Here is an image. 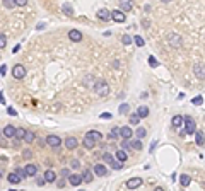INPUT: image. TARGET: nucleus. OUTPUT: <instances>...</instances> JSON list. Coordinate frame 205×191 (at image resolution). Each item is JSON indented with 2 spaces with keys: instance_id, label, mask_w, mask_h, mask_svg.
I'll list each match as a JSON object with an SVG mask.
<instances>
[{
  "instance_id": "58836bf2",
  "label": "nucleus",
  "mask_w": 205,
  "mask_h": 191,
  "mask_svg": "<svg viewBox=\"0 0 205 191\" xmlns=\"http://www.w3.org/2000/svg\"><path fill=\"white\" fill-rule=\"evenodd\" d=\"M5 44H7V38H5V34L2 33L0 34V48H5Z\"/></svg>"
},
{
  "instance_id": "7ed1b4c3",
  "label": "nucleus",
  "mask_w": 205,
  "mask_h": 191,
  "mask_svg": "<svg viewBox=\"0 0 205 191\" xmlns=\"http://www.w3.org/2000/svg\"><path fill=\"white\" fill-rule=\"evenodd\" d=\"M102 159H104V162H108L113 169H121V167H123V164H121L120 161H115L113 155L108 154V152H104V154H102Z\"/></svg>"
},
{
  "instance_id": "0eeeda50",
  "label": "nucleus",
  "mask_w": 205,
  "mask_h": 191,
  "mask_svg": "<svg viewBox=\"0 0 205 191\" xmlns=\"http://www.w3.org/2000/svg\"><path fill=\"white\" fill-rule=\"evenodd\" d=\"M111 19H113L115 22H120L121 24V22L127 21V15L123 14V10H113L111 12Z\"/></svg>"
},
{
  "instance_id": "bb28decb",
  "label": "nucleus",
  "mask_w": 205,
  "mask_h": 191,
  "mask_svg": "<svg viewBox=\"0 0 205 191\" xmlns=\"http://www.w3.org/2000/svg\"><path fill=\"white\" fill-rule=\"evenodd\" d=\"M82 179H84L86 183H91V181L94 179V177H92V173H91L89 169H86V171H84V174H82Z\"/></svg>"
},
{
  "instance_id": "6ab92c4d",
  "label": "nucleus",
  "mask_w": 205,
  "mask_h": 191,
  "mask_svg": "<svg viewBox=\"0 0 205 191\" xmlns=\"http://www.w3.org/2000/svg\"><path fill=\"white\" fill-rule=\"evenodd\" d=\"M171 123H173V126H174V128H179L181 125H185V118L179 116V114H176V116H173Z\"/></svg>"
},
{
  "instance_id": "f257e3e1",
  "label": "nucleus",
  "mask_w": 205,
  "mask_h": 191,
  "mask_svg": "<svg viewBox=\"0 0 205 191\" xmlns=\"http://www.w3.org/2000/svg\"><path fill=\"white\" fill-rule=\"evenodd\" d=\"M94 91H96V94H98V96H108V94H110V85H108L104 80H96Z\"/></svg>"
},
{
  "instance_id": "b1692460",
  "label": "nucleus",
  "mask_w": 205,
  "mask_h": 191,
  "mask_svg": "<svg viewBox=\"0 0 205 191\" xmlns=\"http://www.w3.org/2000/svg\"><path fill=\"white\" fill-rule=\"evenodd\" d=\"M14 173L19 176V179H26V177H27V173H26V169H21V167H15Z\"/></svg>"
},
{
  "instance_id": "4d7b16f0",
  "label": "nucleus",
  "mask_w": 205,
  "mask_h": 191,
  "mask_svg": "<svg viewBox=\"0 0 205 191\" xmlns=\"http://www.w3.org/2000/svg\"><path fill=\"white\" fill-rule=\"evenodd\" d=\"M113 67H115V68H118V67H120V62H118V60H116V62H113Z\"/></svg>"
},
{
  "instance_id": "4c0bfd02",
  "label": "nucleus",
  "mask_w": 205,
  "mask_h": 191,
  "mask_svg": "<svg viewBox=\"0 0 205 191\" xmlns=\"http://www.w3.org/2000/svg\"><path fill=\"white\" fill-rule=\"evenodd\" d=\"M26 133H27V130H24V128H17V138H22L24 140V136H26Z\"/></svg>"
},
{
  "instance_id": "1a4fd4ad",
  "label": "nucleus",
  "mask_w": 205,
  "mask_h": 191,
  "mask_svg": "<svg viewBox=\"0 0 205 191\" xmlns=\"http://www.w3.org/2000/svg\"><path fill=\"white\" fill-rule=\"evenodd\" d=\"M77 145H79V140H77L75 136H69V138L65 140V147L69 148V150H75Z\"/></svg>"
},
{
  "instance_id": "5fc2aeb1",
  "label": "nucleus",
  "mask_w": 205,
  "mask_h": 191,
  "mask_svg": "<svg viewBox=\"0 0 205 191\" xmlns=\"http://www.w3.org/2000/svg\"><path fill=\"white\" fill-rule=\"evenodd\" d=\"M56 186H58V188H63V186H65V181H63V179L56 181Z\"/></svg>"
},
{
  "instance_id": "423d86ee",
  "label": "nucleus",
  "mask_w": 205,
  "mask_h": 191,
  "mask_svg": "<svg viewBox=\"0 0 205 191\" xmlns=\"http://www.w3.org/2000/svg\"><path fill=\"white\" fill-rule=\"evenodd\" d=\"M193 74H195V77H198L200 80H203L205 79V67L202 65V63H197V65L193 67Z\"/></svg>"
},
{
  "instance_id": "79ce46f5",
  "label": "nucleus",
  "mask_w": 205,
  "mask_h": 191,
  "mask_svg": "<svg viewBox=\"0 0 205 191\" xmlns=\"http://www.w3.org/2000/svg\"><path fill=\"white\" fill-rule=\"evenodd\" d=\"M133 41H135L137 46H144V39H142V36H135V38H133Z\"/></svg>"
},
{
  "instance_id": "a19ab883",
  "label": "nucleus",
  "mask_w": 205,
  "mask_h": 191,
  "mask_svg": "<svg viewBox=\"0 0 205 191\" xmlns=\"http://www.w3.org/2000/svg\"><path fill=\"white\" fill-rule=\"evenodd\" d=\"M132 41H133V39H132L130 36H128V34H125V36L121 38V43H123V44H130Z\"/></svg>"
},
{
  "instance_id": "603ef678",
  "label": "nucleus",
  "mask_w": 205,
  "mask_h": 191,
  "mask_svg": "<svg viewBox=\"0 0 205 191\" xmlns=\"http://www.w3.org/2000/svg\"><path fill=\"white\" fill-rule=\"evenodd\" d=\"M7 111H9V114H10V116H15V114H17L14 108H7Z\"/></svg>"
},
{
  "instance_id": "c9c22d12",
  "label": "nucleus",
  "mask_w": 205,
  "mask_h": 191,
  "mask_svg": "<svg viewBox=\"0 0 205 191\" xmlns=\"http://www.w3.org/2000/svg\"><path fill=\"white\" fill-rule=\"evenodd\" d=\"M2 5H4L5 9H12V7H15V2H12V0H4Z\"/></svg>"
},
{
  "instance_id": "f3484780",
  "label": "nucleus",
  "mask_w": 205,
  "mask_h": 191,
  "mask_svg": "<svg viewBox=\"0 0 205 191\" xmlns=\"http://www.w3.org/2000/svg\"><path fill=\"white\" fill-rule=\"evenodd\" d=\"M82 143H84V147H86V148H94V145H96V140L92 138L91 135H87V133H86V136H84V142H82Z\"/></svg>"
},
{
  "instance_id": "a211bd4d",
  "label": "nucleus",
  "mask_w": 205,
  "mask_h": 191,
  "mask_svg": "<svg viewBox=\"0 0 205 191\" xmlns=\"http://www.w3.org/2000/svg\"><path fill=\"white\" fill-rule=\"evenodd\" d=\"M82 181H84V179H82L81 174H72V176L69 177V183L72 184V186H79V184H81Z\"/></svg>"
},
{
  "instance_id": "dca6fc26",
  "label": "nucleus",
  "mask_w": 205,
  "mask_h": 191,
  "mask_svg": "<svg viewBox=\"0 0 205 191\" xmlns=\"http://www.w3.org/2000/svg\"><path fill=\"white\" fill-rule=\"evenodd\" d=\"M43 177H44L46 183H56V174L53 173L51 169H46V173L43 174Z\"/></svg>"
},
{
  "instance_id": "e433bc0d",
  "label": "nucleus",
  "mask_w": 205,
  "mask_h": 191,
  "mask_svg": "<svg viewBox=\"0 0 205 191\" xmlns=\"http://www.w3.org/2000/svg\"><path fill=\"white\" fill-rule=\"evenodd\" d=\"M116 136H120V128H111L110 138H116Z\"/></svg>"
},
{
  "instance_id": "6e6d98bb",
  "label": "nucleus",
  "mask_w": 205,
  "mask_h": 191,
  "mask_svg": "<svg viewBox=\"0 0 205 191\" xmlns=\"http://www.w3.org/2000/svg\"><path fill=\"white\" fill-rule=\"evenodd\" d=\"M44 183H46V181H44V177H38V184H40V186H43Z\"/></svg>"
},
{
  "instance_id": "a18cd8bd",
  "label": "nucleus",
  "mask_w": 205,
  "mask_h": 191,
  "mask_svg": "<svg viewBox=\"0 0 205 191\" xmlns=\"http://www.w3.org/2000/svg\"><path fill=\"white\" fill-rule=\"evenodd\" d=\"M5 74H7V65L4 63V65L0 67V75H2V77H5Z\"/></svg>"
},
{
  "instance_id": "49530a36",
  "label": "nucleus",
  "mask_w": 205,
  "mask_h": 191,
  "mask_svg": "<svg viewBox=\"0 0 205 191\" xmlns=\"http://www.w3.org/2000/svg\"><path fill=\"white\" fill-rule=\"evenodd\" d=\"M123 148H132V140H123Z\"/></svg>"
},
{
  "instance_id": "6e6552de",
  "label": "nucleus",
  "mask_w": 205,
  "mask_h": 191,
  "mask_svg": "<svg viewBox=\"0 0 205 191\" xmlns=\"http://www.w3.org/2000/svg\"><path fill=\"white\" fill-rule=\"evenodd\" d=\"M12 75H14L15 79H24L26 75V68L22 65H15L14 68H12Z\"/></svg>"
},
{
  "instance_id": "37998d69",
  "label": "nucleus",
  "mask_w": 205,
  "mask_h": 191,
  "mask_svg": "<svg viewBox=\"0 0 205 191\" xmlns=\"http://www.w3.org/2000/svg\"><path fill=\"white\" fill-rule=\"evenodd\" d=\"M149 65H150V67H154V68H156V67H157V60L154 58V56H149Z\"/></svg>"
},
{
  "instance_id": "bf43d9fd",
  "label": "nucleus",
  "mask_w": 205,
  "mask_h": 191,
  "mask_svg": "<svg viewBox=\"0 0 205 191\" xmlns=\"http://www.w3.org/2000/svg\"><path fill=\"white\" fill-rule=\"evenodd\" d=\"M10 191H15V189H10Z\"/></svg>"
},
{
  "instance_id": "864d4df0",
  "label": "nucleus",
  "mask_w": 205,
  "mask_h": 191,
  "mask_svg": "<svg viewBox=\"0 0 205 191\" xmlns=\"http://www.w3.org/2000/svg\"><path fill=\"white\" fill-rule=\"evenodd\" d=\"M101 118H102V120H110L111 114H110V113H102V114H101Z\"/></svg>"
},
{
  "instance_id": "09e8293b",
  "label": "nucleus",
  "mask_w": 205,
  "mask_h": 191,
  "mask_svg": "<svg viewBox=\"0 0 205 191\" xmlns=\"http://www.w3.org/2000/svg\"><path fill=\"white\" fill-rule=\"evenodd\" d=\"M62 176H63V177H70L72 174H70L69 169H62Z\"/></svg>"
},
{
  "instance_id": "9d476101",
  "label": "nucleus",
  "mask_w": 205,
  "mask_h": 191,
  "mask_svg": "<svg viewBox=\"0 0 205 191\" xmlns=\"http://www.w3.org/2000/svg\"><path fill=\"white\" fill-rule=\"evenodd\" d=\"M140 184H142V177H132V179L127 181V188H128V189H135V188H139Z\"/></svg>"
},
{
  "instance_id": "2f4dec72",
  "label": "nucleus",
  "mask_w": 205,
  "mask_h": 191,
  "mask_svg": "<svg viewBox=\"0 0 205 191\" xmlns=\"http://www.w3.org/2000/svg\"><path fill=\"white\" fill-rule=\"evenodd\" d=\"M34 138H36V136H34V133L33 132H27V133H26V136H24V142L26 143H33Z\"/></svg>"
},
{
  "instance_id": "4be33fe9",
  "label": "nucleus",
  "mask_w": 205,
  "mask_h": 191,
  "mask_svg": "<svg viewBox=\"0 0 205 191\" xmlns=\"http://www.w3.org/2000/svg\"><path fill=\"white\" fill-rule=\"evenodd\" d=\"M195 142H197V145L198 147H202L205 143V136H203V132H198L197 133V136H195Z\"/></svg>"
},
{
  "instance_id": "c85d7f7f",
  "label": "nucleus",
  "mask_w": 205,
  "mask_h": 191,
  "mask_svg": "<svg viewBox=\"0 0 205 191\" xmlns=\"http://www.w3.org/2000/svg\"><path fill=\"white\" fill-rule=\"evenodd\" d=\"M127 157H128V155H127V152H125V150H116V159L120 162H125V161H127Z\"/></svg>"
},
{
  "instance_id": "72a5a7b5",
  "label": "nucleus",
  "mask_w": 205,
  "mask_h": 191,
  "mask_svg": "<svg viewBox=\"0 0 205 191\" xmlns=\"http://www.w3.org/2000/svg\"><path fill=\"white\" fill-rule=\"evenodd\" d=\"M139 121H140V116L137 113L130 116V125H139Z\"/></svg>"
},
{
  "instance_id": "3c124183",
  "label": "nucleus",
  "mask_w": 205,
  "mask_h": 191,
  "mask_svg": "<svg viewBox=\"0 0 205 191\" xmlns=\"http://www.w3.org/2000/svg\"><path fill=\"white\" fill-rule=\"evenodd\" d=\"M22 155H24L26 159H29L31 155H33V152H31V150H24V154H22Z\"/></svg>"
},
{
  "instance_id": "5701e85b",
  "label": "nucleus",
  "mask_w": 205,
  "mask_h": 191,
  "mask_svg": "<svg viewBox=\"0 0 205 191\" xmlns=\"http://www.w3.org/2000/svg\"><path fill=\"white\" fill-rule=\"evenodd\" d=\"M84 85H86V87H92V89H94V85H96L94 77H92V75H89V77H84Z\"/></svg>"
},
{
  "instance_id": "13d9d810",
  "label": "nucleus",
  "mask_w": 205,
  "mask_h": 191,
  "mask_svg": "<svg viewBox=\"0 0 205 191\" xmlns=\"http://www.w3.org/2000/svg\"><path fill=\"white\" fill-rule=\"evenodd\" d=\"M154 191H164V189H162V188H156Z\"/></svg>"
},
{
  "instance_id": "ddd939ff",
  "label": "nucleus",
  "mask_w": 205,
  "mask_h": 191,
  "mask_svg": "<svg viewBox=\"0 0 205 191\" xmlns=\"http://www.w3.org/2000/svg\"><path fill=\"white\" fill-rule=\"evenodd\" d=\"M94 173H96V176L102 177V176H106L108 174V169L104 167V164H96L94 165Z\"/></svg>"
},
{
  "instance_id": "2eb2a0df",
  "label": "nucleus",
  "mask_w": 205,
  "mask_h": 191,
  "mask_svg": "<svg viewBox=\"0 0 205 191\" xmlns=\"http://www.w3.org/2000/svg\"><path fill=\"white\" fill-rule=\"evenodd\" d=\"M98 19H101V21H110L111 12L108 10V9H99L98 10Z\"/></svg>"
},
{
  "instance_id": "473e14b6",
  "label": "nucleus",
  "mask_w": 205,
  "mask_h": 191,
  "mask_svg": "<svg viewBox=\"0 0 205 191\" xmlns=\"http://www.w3.org/2000/svg\"><path fill=\"white\" fill-rule=\"evenodd\" d=\"M132 148L133 150H142V142L140 140H132Z\"/></svg>"
},
{
  "instance_id": "f03ea898",
  "label": "nucleus",
  "mask_w": 205,
  "mask_h": 191,
  "mask_svg": "<svg viewBox=\"0 0 205 191\" xmlns=\"http://www.w3.org/2000/svg\"><path fill=\"white\" fill-rule=\"evenodd\" d=\"M195 130H197L195 120L191 116H185V133H186V135H191V133H195Z\"/></svg>"
},
{
  "instance_id": "9b49d317",
  "label": "nucleus",
  "mask_w": 205,
  "mask_h": 191,
  "mask_svg": "<svg viewBox=\"0 0 205 191\" xmlns=\"http://www.w3.org/2000/svg\"><path fill=\"white\" fill-rule=\"evenodd\" d=\"M69 39L70 41H75V43H79V41H82V33L77 29H72L69 31Z\"/></svg>"
},
{
  "instance_id": "20e7f679",
  "label": "nucleus",
  "mask_w": 205,
  "mask_h": 191,
  "mask_svg": "<svg viewBox=\"0 0 205 191\" xmlns=\"http://www.w3.org/2000/svg\"><path fill=\"white\" fill-rule=\"evenodd\" d=\"M168 41L173 48H181V44H183V38L179 36V34H174V33L168 36Z\"/></svg>"
},
{
  "instance_id": "c03bdc74",
  "label": "nucleus",
  "mask_w": 205,
  "mask_h": 191,
  "mask_svg": "<svg viewBox=\"0 0 205 191\" xmlns=\"http://www.w3.org/2000/svg\"><path fill=\"white\" fill-rule=\"evenodd\" d=\"M120 113L121 114H127L128 113V104H121V106H120Z\"/></svg>"
},
{
  "instance_id": "052dcab7",
  "label": "nucleus",
  "mask_w": 205,
  "mask_h": 191,
  "mask_svg": "<svg viewBox=\"0 0 205 191\" xmlns=\"http://www.w3.org/2000/svg\"><path fill=\"white\" fill-rule=\"evenodd\" d=\"M81 191H82V189H81Z\"/></svg>"
},
{
  "instance_id": "4468645a",
  "label": "nucleus",
  "mask_w": 205,
  "mask_h": 191,
  "mask_svg": "<svg viewBox=\"0 0 205 191\" xmlns=\"http://www.w3.org/2000/svg\"><path fill=\"white\" fill-rule=\"evenodd\" d=\"M17 135V128H14L12 125H7L4 128V136H7V138H12V136Z\"/></svg>"
},
{
  "instance_id": "aec40b11",
  "label": "nucleus",
  "mask_w": 205,
  "mask_h": 191,
  "mask_svg": "<svg viewBox=\"0 0 205 191\" xmlns=\"http://www.w3.org/2000/svg\"><path fill=\"white\" fill-rule=\"evenodd\" d=\"M26 173H27V176L33 177V176H36V174H38V167L34 164H27V165H26Z\"/></svg>"
},
{
  "instance_id": "393cba45",
  "label": "nucleus",
  "mask_w": 205,
  "mask_h": 191,
  "mask_svg": "<svg viewBox=\"0 0 205 191\" xmlns=\"http://www.w3.org/2000/svg\"><path fill=\"white\" fill-rule=\"evenodd\" d=\"M120 9H121V10H132L133 4H132V2H125V0H123V2H120Z\"/></svg>"
},
{
  "instance_id": "412c9836",
  "label": "nucleus",
  "mask_w": 205,
  "mask_h": 191,
  "mask_svg": "<svg viewBox=\"0 0 205 191\" xmlns=\"http://www.w3.org/2000/svg\"><path fill=\"white\" fill-rule=\"evenodd\" d=\"M137 114H139L140 118H147V116H149V108H145V106L137 108Z\"/></svg>"
},
{
  "instance_id": "f8f14e48",
  "label": "nucleus",
  "mask_w": 205,
  "mask_h": 191,
  "mask_svg": "<svg viewBox=\"0 0 205 191\" xmlns=\"http://www.w3.org/2000/svg\"><path fill=\"white\" fill-rule=\"evenodd\" d=\"M120 136L123 140H130V136H133V132L130 126H123V128H120Z\"/></svg>"
},
{
  "instance_id": "8fccbe9b",
  "label": "nucleus",
  "mask_w": 205,
  "mask_h": 191,
  "mask_svg": "<svg viewBox=\"0 0 205 191\" xmlns=\"http://www.w3.org/2000/svg\"><path fill=\"white\" fill-rule=\"evenodd\" d=\"M26 4H27L26 0H15V5H17V7H21V5H26Z\"/></svg>"
},
{
  "instance_id": "a878e982",
  "label": "nucleus",
  "mask_w": 205,
  "mask_h": 191,
  "mask_svg": "<svg viewBox=\"0 0 205 191\" xmlns=\"http://www.w3.org/2000/svg\"><path fill=\"white\" fill-rule=\"evenodd\" d=\"M190 176H186V174H183V176H179V184H181V186H188V184H190Z\"/></svg>"
},
{
  "instance_id": "f704fd0d",
  "label": "nucleus",
  "mask_w": 205,
  "mask_h": 191,
  "mask_svg": "<svg viewBox=\"0 0 205 191\" xmlns=\"http://www.w3.org/2000/svg\"><path fill=\"white\" fill-rule=\"evenodd\" d=\"M62 10L65 12L67 15H72V14H73V12H72V7H70V4H63V5H62Z\"/></svg>"
},
{
  "instance_id": "39448f33",
  "label": "nucleus",
  "mask_w": 205,
  "mask_h": 191,
  "mask_svg": "<svg viewBox=\"0 0 205 191\" xmlns=\"http://www.w3.org/2000/svg\"><path fill=\"white\" fill-rule=\"evenodd\" d=\"M46 143L50 145V147H60L62 145V138L56 135H48L46 136Z\"/></svg>"
},
{
  "instance_id": "cd10ccee",
  "label": "nucleus",
  "mask_w": 205,
  "mask_h": 191,
  "mask_svg": "<svg viewBox=\"0 0 205 191\" xmlns=\"http://www.w3.org/2000/svg\"><path fill=\"white\" fill-rule=\"evenodd\" d=\"M87 135H91L92 138L96 140V142H99V140H102V135L99 132H96V130H91V132H87Z\"/></svg>"
},
{
  "instance_id": "de8ad7c7",
  "label": "nucleus",
  "mask_w": 205,
  "mask_h": 191,
  "mask_svg": "<svg viewBox=\"0 0 205 191\" xmlns=\"http://www.w3.org/2000/svg\"><path fill=\"white\" fill-rule=\"evenodd\" d=\"M70 165H72V169H79V167H81V162H79V161H72V162H70Z\"/></svg>"
},
{
  "instance_id": "ea45409f",
  "label": "nucleus",
  "mask_w": 205,
  "mask_h": 191,
  "mask_svg": "<svg viewBox=\"0 0 205 191\" xmlns=\"http://www.w3.org/2000/svg\"><path fill=\"white\" fill-rule=\"evenodd\" d=\"M191 103H193L195 106H200V104H203V97H200V96H198V97H193Z\"/></svg>"
},
{
  "instance_id": "c756f323",
  "label": "nucleus",
  "mask_w": 205,
  "mask_h": 191,
  "mask_svg": "<svg viewBox=\"0 0 205 191\" xmlns=\"http://www.w3.org/2000/svg\"><path fill=\"white\" fill-rule=\"evenodd\" d=\"M135 135H137V140H140V138H144V136L147 135V130H145V128H142V126H140V128H137Z\"/></svg>"
},
{
  "instance_id": "7c9ffc66",
  "label": "nucleus",
  "mask_w": 205,
  "mask_h": 191,
  "mask_svg": "<svg viewBox=\"0 0 205 191\" xmlns=\"http://www.w3.org/2000/svg\"><path fill=\"white\" fill-rule=\"evenodd\" d=\"M7 179H9V183H12V184H17L19 181H21V179H19V176H17L15 173H10V174H9V177H7Z\"/></svg>"
}]
</instances>
